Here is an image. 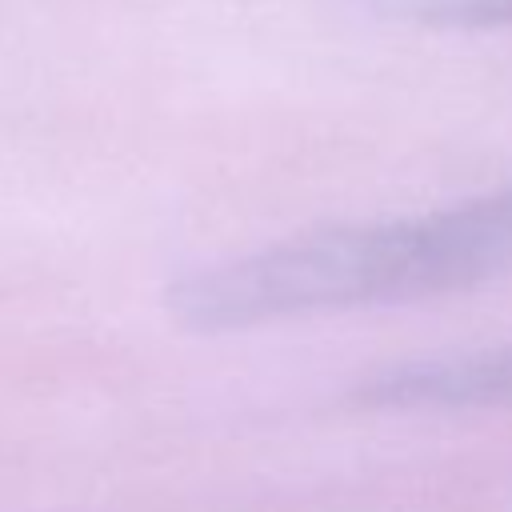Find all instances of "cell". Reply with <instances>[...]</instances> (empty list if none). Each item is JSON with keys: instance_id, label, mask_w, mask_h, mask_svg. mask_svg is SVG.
<instances>
[{"instance_id": "1", "label": "cell", "mask_w": 512, "mask_h": 512, "mask_svg": "<svg viewBox=\"0 0 512 512\" xmlns=\"http://www.w3.org/2000/svg\"><path fill=\"white\" fill-rule=\"evenodd\" d=\"M512 272V184L424 216L292 236L168 284L192 332H240L344 308L464 292Z\"/></svg>"}, {"instance_id": "2", "label": "cell", "mask_w": 512, "mask_h": 512, "mask_svg": "<svg viewBox=\"0 0 512 512\" xmlns=\"http://www.w3.org/2000/svg\"><path fill=\"white\" fill-rule=\"evenodd\" d=\"M352 400L376 412H460L512 404V344L388 364L364 376Z\"/></svg>"}, {"instance_id": "3", "label": "cell", "mask_w": 512, "mask_h": 512, "mask_svg": "<svg viewBox=\"0 0 512 512\" xmlns=\"http://www.w3.org/2000/svg\"><path fill=\"white\" fill-rule=\"evenodd\" d=\"M412 12L444 28H512V0H420Z\"/></svg>"}]
</instances>
